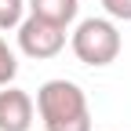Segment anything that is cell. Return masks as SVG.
Wrapping results in <instances>:
<instances>
[{
    "label": "cell",
    "instance_id": "1",
    "mask_svg": "<svg viewBox=\"0 0 131 131\" xmlns=\"http://www.w3.org/2000/svg\"><path fill=\"white\" fill-rule=\"evenodd\" d=\"M37 113L44 120V131H91V109L88 95L73 80H44L37 91Z\"/></svg>",
    "mask_w": 131,
    "mask_h": 131
},
{
    "label": "cell",
    "instance_id": "2",
    "mask_svg": "<svg viewBox=\"0 0 131 131\" xmlns=\"http://www.w3.org/2000/svg\"><path fill=\"white\" fill-rule=\"evenodd\" d=\"M120 44L124 40H120V29H117L113 18H84V22L73 29V37H69L73 55L84 62V66H95V69L117 62Z\"/></svg>",
    "mask_w": 131,
    "mask_h": 131
},
{
    "label": "cell",
    "instance_id": "3",
    "mask_svg": "<svg viewBox=\"0 0 131 131\" xmlns=\"http://www.w3.org/2000/svg\"><path fill=\"white\" fill-rule=\"evenodd\" d=\"M62 47H66V26H55L40 15H29L18 22V51L26 58L44 62V58H55Z\"/></svg>",
    "mask_w": 131,
    "mask_h": 131
},
{
    "label": "cell",
    "instance_id": "4",
    "mask_svg": "<svg viewBox=\"0 0 131 131\" xmlns=\"http://www.w3.org/2000/svg\"><path fill=\"white\" fill-rule=\"evenodd\" d=\"M33 98L22 88H0V131H29L33 127Z\"/></svg>",
    "mask_w": 131,
    "mask_h": 131
},
{
    "label": "cell",
    "instance_id": "5",
    "mask_svg": "<svg viewBox=\"0 0 131 131\" xmlns=\"http://www.w3.org/2000/svg\"><path fill=\"white\" fill-rule=\"evenodd\" d=\"M77 11H80V0H29V15H40V18L66 26V29L77 18Z\"/></svg>",
    "mask_w": 131,
    "mask_h": 131
},
{
    "label": "cell",
    "instance_id": "6",
    "mask_svg": "<svg viewBox=\"0 0 131 131\" xmlns=\"http://www.w3.org/2000/svg\"><path fill=\"white\" fill-rule=\"evenodd\" d=\"M26 0H0V29H18Z\"/></svg>",
    "mask_w": 131,
    "mask_h": 131
},
{
    "label": "cell",
    "instance_id": "7",
    "mask_svg": "<svg viewBox=\"0 0 131 131\" xmlns=\"http://www.w3.org/2000/svg\"><path fill=\"white\" fill-rule=\"evenodd\" d=\"M15 73H18V58H15V51L7 47V40L0 37V88H7Z\"/></svg>",
    "mask_w": 131,
    "mask_h": 131
},
{
    "label": "cell",
    "instance_id": "8",
    "mask_svg": "<svg viewBox=\"0 0 131 131\" xmlns=\"http://www.w3.org/2000/svg\"><path fill=\"white\" fill-rule=\"evenodd\" d=\"M102 7L109 18H117V22H131V0H102Z\"/></svg>",
    "mask_w": 131,
    "mask_h": 131
}]
</instances>
